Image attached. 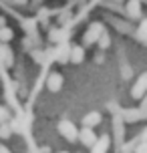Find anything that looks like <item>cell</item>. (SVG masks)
I'll return each mask as SVG.
<instances>
[{"label":"cell","instance_id":"obj_1","mask_svg":"<svg viewBox=\"0 0 147 153\" xmlns=\"http://www.w3.org/2000/svg\"><path fill=\"white\" fill-rule=\"evenodd\" d=\"M59 131H61V135L65 139H69V141H75L77 139V129H75V125L71 121H61V125H59Z\"/></svg>","mask_w":147,"mask_h":153},{"label":"cell","instance_id":"obj_2","mask_svg":"<svg viewBox=\"0 0 147 153\" xmlns=\"http://www.w3.org/2000/svg\"><path fill=\"white\" fill-rule=\"evenodd\" d=\"M101 34H103V26H101V24H97V22L91 24L89 32L85 34V45H93V42H97Z\"/></svg>","mask_w":147,"mask_h":153},{"label":"cell","instance_id":"obj_3","mask_svg":"<svg viewBox=\"0 0 147 153\" xmlns=\"http://www.w3.org/2000/svg\"><path fill=\"white\" fill-rule=\"evenodd\" d=\"M77 137L81 139V143H83V145H87V147H93V143L97 141V135H95L93 129H89V127H85V129L81 131Z\"/></svg>","mask_w":147,"mask_h":153},{"label":"cell","instance_id":"obj_4","mask_svg":"<svg viewBox=\"0 0 147 153\" xmlns=\"http://www.w3.org/2000/svg\"><path fill=\"white\" fill-rule=\"evenodd\" d=\"M125 8H127V14L131 16V18H139V16H141L139 0H129V2L125 4Z\"/></svg>","mask_w":147,"mask_h":153},{"label":"cell","instance_id":"obj_5","mask_svg":"<svg viewBox=\"0 0 147 153\" xmlns=\"http://www.w3.org/2000/svg\"><path fill=\"white\" fill-rule=\"evenodd\" d=\"M99 123H101V113H97V111L89 113L85 119H83V125H85V127H89V129H93L95 125H99Z\"/></svg>","mask_w":147,"mask_h":153},{"label":"cell","instance_id":"obj_6","mask_svg":"<svg viewBox=\"0 0 147 153\" xmlns=\"http://www.w3.org/2000/svg\"><path fill=\"white\" fill-rule=\"evenodd\" d=\"M69 59L73 62H83V59H85V51L81 48V46H73L69 51Z\"/></svg>","mask_w":147,"mask_h":153},{"label":"cell","instance_id":"obj_7","mask_svg":"<svg viewBox=\"0 0 147 153\" xmlns=\"http://www.w3.org/2000/svg\"><path fill=\"white\" fill-rule=\"evenodd\" d=\"M145 83H147V76L143 75L139 81H137V85H135V89H133V93H131L135 99H141V97H143V93H145Z\"/></svg>","mask_w":147,"mask_h":153},{"label":"cell","instance_id":"obj_8","mask_svg":"<svg viewBox=\"0 0 147 153\" xmlns=\"http://www.w3.org/2000/svg\"><path fill=\"white\" fill-rule=\"evenodd\" d=\"M47 85H48V89H50V91H59V89H61V85H62V76L56 75V73H53V75L48 76Z\"/></svg>","mask_w":147,"mask_h":153},{"label":"cell","instance_id":"obj_9","mask_svg":"<svg viewBox=\"0 0 147 153\" xmlns=\"http://www.w3.org/2000/svg\"><path fill=\"white\" fill-rule=\"evenodd\" d=\"M109 147V139L107 137H101L99 141H95L93 143V153H105Z\"/></svg>","mask_w":147,"mask_h":153},{"label":"cell","instance_id":"obj_10","mask_svg":"<svg viewBox=\"0 0 147 153\" xmlns=\"http://www.w3.org/2000/svg\"><path fill=\"white\" fill-rule=\"evenodd\" d=\"M0 59H4L6 65H12V51H10L8 46H2V48H0Z\"/></svg>","mask_w":147,"mask_h":153},{"label":"cell","instance_id":"obj_11","mask_svg":"<svg viewBox=\"0 0 147 153\" xmlns=\"http://www.w3.org/2000/svg\"><path fill=\"white\" fill-rule=\"evenodd\" d=\"M69 51H71V48H69V46H65V45L56 51V56H59V61H61V62H67V61H69Z\"/></svg>","mask_w":147,"mask_h":153},{"label":"cell","instance_id":"obj_12","mask_svg":"<svg viewBox=\"0 0 147 153\" xmlns=\"http://www.w3.org/2000/svg\"><path fill=\"white\" fill-rule=\"evenodd\" d=\"M10 38H12V30H10L8 26H2V28H0V40H2V42H8Z\"/></svg>","mask_w":147,"mask_h":153},{"label":"cell","instance_id":"obj_13","mask_svg":"<svg viewBox=\"0 0 147 153\" xmlns=\"http://www.w3.org/2000/svg\"><path fill=\"white\" fill-rule=\"evenodd\" d=\"M109 45H111V40H109V34H105V32H103V34H101V40H99V46H101V48H107Z\"/></svg>","mask_w":147,"mask_h":153},{"label":"cell","instance_id":"obj_14","mask_svg":"<svg viewBox=\"0 0 147 153\" xmlns=\"http://www.w3.org/2000/svg\"><path fill=\"white\" fill-rule=\"evenodd\" d=\"M8 135H10V127L2 123V125H0V137H2V139H8Z\"/></svg>","mask_w":147,"mask_h":153},{"label":"cell","instance_id":"obj_15","mask_svg":"<svg viewBox=\"0 0 147 153\" xmlns=\"http://www.w3.org/2000/svg\"><path fill=\"white\" fill-rule=\"evenodd\" d=\"M50 38H53L54 42H59V40L62 38V32L61 30H53V32H50Z\"/></svg>","mask_w":147,"mask_h":153},{"label":"cell","instance_id":"obj_16","mask_svg":"<svg viewBox=\"0 0 147 153\" xmlns=\"http://www.w3.org/2000/svg\"><path fill=\"white\" fill-rule=\"evenodd\" d=\"M6 117H8V113L4 111V109H0V123H4V121H6Z\"/></svg>","mask_w":147,"mask_h":153},{"label":"cell","instance_id":"obj_17","mask_svg":"<svg viewBox=\"0 0 147 153\" xmlns=\"http://www.w3.org/2000/svg\"><path fill=\"white\" fill-rule=\"evenodd\" d=\"M147 151V147H145V143H141L139 147H137V149H135V153H145Z\"/></svg>","mask_w":147,"mask_h":153},{"label":"cell","instance_id":"obj_18","mask_svg":"<svg viewBox=\"0 0 147 153\" xmlns=\"http://www.w3.org/2000/svg\"><path fill=\"white\" fill-rule=\"evenodd\" d=\"M123 153H133V145H125L123 147Z\"/></svg>","mask_w":147,"mask_h":153},{"label":"cell","instance_id":"obj_19","mask_svg":"<svg viewBox=\"0 0 147 153\" xmlns=\"http://www.w3.org/2000/svg\"><path fill=\"white\" fill-rule=\"evenodd\" d=\"M12 2H14V4H20V6H22V4H26V0H12Z\"/></svg>","mask_w":147,"mask_h":153},{"label":"cell","instance_id":"obj_20","mask_svg":"<svg viewBox=\"0 0 147 153\" xmlns=\"http://www.w3.org/2000/svg\"><path fill=\"white\" fill-rule=\"evenodd\" d=\"M2 26H6V20H4V18L0 16V28H2Z\"/></svg>","mask_w":147,"mask_h":153},{"label":"cell","instance_id":"obj_21","mask_svg":"<svg viewBox=\"0 0 147 153\" xmlns=\"http://www.w3.org/2000/svg\"><path fill=\"white\" fill-rule=\"evenodd\" d=\"M0 153H10V151H8L6 147H2V145H0Z\"/></svg>","mask_w":147,"mask_h":153},{"label":"cell","instance_id":"obj_22","mask_svg":"<svg viewBox=\"0 0 147 153\" xmlns=\"http://www.w3.org/2000/svg\"><path fill=\"white\" fill-rule=\"evenodd\" d=\"M32 2H34V4H39V2H40V0H32Z\"/></svg>","mask_w":147,"mask_h":153},{"label":"cell","instance_id":"obj_23","mask_svg":"<svg viewBox=\"0 0 147 153\" xmlns=\"http://www.w3.org/2000/svg\"><path fill=\"white\" fill-rule=\"evenodd\" d=\"M59 153H67V151H59Z\"/></svg>","mask_w":147,"mask_h":153}]
</instances>
